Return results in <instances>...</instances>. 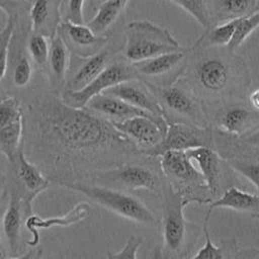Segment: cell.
<instances>
[{"mask_svg":"<svg viewBox=\"0 0 259 259\" xmlns=\"http://www.w3.org/2000/svg\"><path fill=\"white\" fill-rule=\"evenodd\" d=\"M23 112V151L52 184L85 182L97 171L148 157L112 122L65 103L61 91L35 94Z\"/></svg>","mask_w":259,"mask_h":259,"instance_id":"obj_1","label":"cell"},{"mask_svg":"<svg viewBox=\"0 0 259 259\" xmlns=\"http://www.w3.org/2000/svg\"><path fill=\"white\" fill-rule=\"evenodd\" d=\"M162 215L160 225L163 237L162 251L166 259H185L195 248L202 233L199 226L184 217L187 206L181 196L165 181L160 194Z\"/></svg>","mask_w":259,"mask_h":259,"instance_id":"obj_2","label":"cell"},{"mask_svg":"<svg viewBox=\"0 0 259 259\" xmlns=\"http://www.w3.org/2000/svg\"><path fill=\"white\" fill-rule=\"evenodd\" d=\"M85 182L131 193L137 190H147L160 196L165 179L160 168L159 158L147 157L143 160L126 162L97 171Z\"/></svg>","mask_w":259,"mask_h":259,"instance_id":"obj_3","label":"cell"},{"mask_svg":"<svg viewBox=\"0 0 259 259\" xmlns=\"http://www.w3.org/2000/svg\"><path fill=\"white\" fill-rule=\"evenodd\" d=\"M65 188L79 192L101 207L136 224L151 228L160 225L156 213L131 192L89 182L72 183Z\"/></svg>","mask_w":259,"mask_h":259,"instance_id":"obj_4","label":"cell"},{"mask_svg":"<svg viewBox=\"0 0 259 259\" xmlns=\"http://www.w3.org/2000/svg\"><path fill=\"white\" fill-rule=\"evenodd\" d=\"M158 158L165 181L186 205L212 201L202 174L184 151H168Z\"/></svg>","mask_w":259,"mask_h":259,"instance_id":"obj_5","label":"cell"},{"mask_svg":"<svg viewBox=\"0 0 259 259\" xmlns=\"http://www.w3.org/2000/svg\"><path fill=\"white\" fill-rule=\"evenodd\" d=\"M182 50L185 48L168 29L151 21L135 20L126 24L124 56L132 64Z\"/></svg>","mask_w":259,"mask_h":259,"instance_id":"obj_6","label":"cell"},{"mask_svg":"<svg viewBox=\"0 0 259 259\" xmlns=\"http://www.w3.org/2000/svg\"><path fill=\"white\" fill-rule=\"evenodd\" d=\"M145 83L161 105L167 124L182 122L210 126L204 104L191 90L174 84L158 86L149 82Z\"/></svg>","mask_w":259,"mask_h":259,"instance_id":"obj_7","label":"cell"},{"mask_svg":"<svg viewBox=\"0 0 259 259\" xmlns=\"http://www.w3.org/2000/svg\"><path fill=\"white\" fill-rule=\"evenodd\" d=\"M213 145L229 168L247 179L259 192V148L245 145L237 137L214 128Z\"/></svg>","mask_w":259,"mask_h":259,"instance_id":"obj_8","label":"cell"},{"mask_svg":"<svg viewBox=\"0 0 259 259\" xmlns=\"http://www.w3.org/2000/svg\"><path fill=\"white\" fill-rule=\"evenodd\" d=\"M5 175L6 191L32 203L38 194L53 185L42 171L27 158L23 147L8 162Z\"/></svg>","mask_w":259,"mask_h":259,"instance_id":"obj_9","label":"cell"},{"mask_svg":"<svg viewBox=\"0 0 259 259\" xmlns=\"http://www.w3.org/2000/svg\"><path fill=\"white\" fill-rule=\"evenodd\" d=\"M213 128L211 126H198L176 122L168 124L163 140L157 146L143 151L142 154L148 157L158 158L168 151L185 152L196 148L213 149Z\"/></svg>","mask_w":259,"mask_h":259,"instance_id":"obj_10","label":"cell"},{"mask_svg":"<svg viewBox=\"0 0 259 259\" xmlns=\"http://www.w3.org/2000/svg\"><path fill=\"white\" fill-rule=\"evenodd\" d=\"M140 79L133 66L122 62H113L85 88L80 91H61L62 99L65 103L72 107L83 108L86 103L95 95L124 81Z\"/></svg>","mask_w":259,"mask_h":259,"instance_id":"obj_11","label":"cell"},{"mask_svg":"<svg viewBox=\"0 0 259 259\" xmlns=\"http://www.w3.org/2000/svg\"><path fill=\"white\" fill-rule=\"evenodd\" d=\"M30 31L28 14L18 19L14 29L8 56V71L11 83L16 88L26 87L32 79L33 64L26 50V39Z\"/></svg>","mask_w":259,"mask_h":259,"instance_id":"obj_12","label":"cell"},{"mask_svg":"<svg viewBox=\"0 0 259 259\" xmlns=\"http://www.w3.org/2000/svg\"><path fill=\"white\" fill-rule=\"evenodd\" d=\"M194 81L201 96L208 100H218L229 94L231 71L221 58L206 57L197 64Z\"/></svg>","mask_w":259,"mask_h":259,"instance_id":"obj_13","label":"cell"},{"mask_svg":"<svg viewBox=\"0 0 259 259\" xmlns=\"http://www.w3.org/2000/svg\"><path fill=\"white\" fill-rule=\"evenodd\" d=\"M205 112L209 125L228 135L241 137L259 128V111L250 105L234 103Z\"/></svg>","mask_w":259,"mask_h":259,"instance_id":"obj_14","label":"cell"},{"mask_svg":"<svg viewBox=\"0 0 259 259\" xmlns=\"http://www.w3.org/2000/svg\"><path fill=\"white\" fill-rule=\"evenodd\" d=\"M8 204L2 220V233L6 241L7 255L16 256L19 255L21 250L22 232L26 221L34 213L32 202L26 201L15 194L8 193Z\"/></svg>","mask_w":259,"mask_h":259,"instance_id":"obj_15","label":"cell"},{"mask_svg":"<svg viewBox=\"0 0 259 259\" xmlns=\"http://www.w3.org/2000/svg\"><path fill=\"white\" fill-rule=\"evenodd\" d=\"M85 107L112 123L121 122L135 116H145L153 119L159 125L164 136L168 127L166 120L159 119L152 114L133 106L122 99L106 93H100L93 96L86 103Z\"/></svg>","mask_w":259,"mask_h":259,"instance_id":"obj_16","label":"cell"},{"mask_svg":"<svg viewBox=\"0 0 259 259\" xmlns=\"http://www.w3.org/2000/svg\"><path fill=\"white\" fill-rule=\"evenodd\" d=\"M185 153L196 164L197 169L202 174L212 201L219 198L224 190L230 186L225 170L226 162L211 148H196L187 150Z\"/></svg>","mask_w":259,"mask_h":259,"instance_id":"obj_17","label":"cell"},{"mask_svg":"<svg viewBox=\"0 0 259 259\" xmlns=\"http://www.w3.org/2000/svg\"><path fill=\"white\" fill-rule=\"evenodd\" d=\"M71 54L77 57H90L106 46L108 38L98 35L85 23H73L70 21H62L57 31Z\"/></svg>","mask_w":259,"mask_h":259,"instance_id":"obj_18","label":"cell"},{"mask_svg":"<svg viewBox=\"0 0 259 259\" xmlns=\"http://www.w3.org/2000/svg\"><path fill=\"white\" fill-rule=\"evenodd\" d=\"M109 64V53L102 49L98 53L81 58L72 55L71 65L61 91H80L91 83Z\"/></svg>","mask_w":259,"mask_h":259,"instance_id":"obj_19","label":"cell"},{"mask_svg":"<svg viewBox=\"0 0 259 259\" xmlns=\"http://www.w3.org/2000/svg\"><path fill=\"white\" fill-rule=\"evenodd\" d=\"M102 93L118 97L159 119H164L162 107L156 96L150 90L148 85L145 82L140 81V79L121 82Z\"/></svg>","mask_w":259,"mask_h":259,"instance_id":"obj_20","label":"cell"},{"mask_svg":"<svg viewBox=\"0 0 259 259\" xmlns=\"http://www.w3.org/2000/svg\"><path fill=\"white\" fill-rule=\"evenodd\" d=\"M113 125L125 135L141 152L157 146L164 138L159 125L151 118L135 116Z\"/></svg>","mask_w":259,"mask_h":259,"instance_id":"obj_21","label":"cell"},{"mask_svg":"<svg viewBox=\"0 0 259 259\" xmlns=\"http://www.w3.org/2000/svg\"><path fill=\"white\" fill-rule=\"evenodd\" d=\"M61 6L62 0H33L28 11L30 30L52 38L63 21Z\"/></svg>","mask_w":259,"mask_h":259,"instance_id":"obj_22","label":"cell"},{"mask_svg":"<svg viewBox=\"0 0 259 259\" xmlns=\"http://www.w3.org/2000/svg\"><path fill=\"white\" fill-rule=\"evenodd\" d=\"M91 207L87 202H79L73 208H71L65 214L52 217V218H40L32 214L26 221L25 228L31 233V240L28 242V245L35 246L38 243V229H51L54 227H68L71 225L79 224L90 217Z\"/></svg>","mask_w":259,"mask_h":259,"instance_id":"obj_23","label":"cell"},{"mask_svg":"<svg viewBox=\"0 0 259 259\" xmlns=\"http://www.w3.org/2000/svg\"><path fill=\"white\" fill-rule=\"evenodd\" d=\"M72 54L61 35L57 32L50 38V53L46 76L52 89L61 91L71 65Z\"/></svg>","mask_w":259,"mask_h":259,"instance_id":"obj_24","label":"cell"},{"mask_svg":"<svg viewBox=\"0 0 259 259\" xmlns=\"http://www.w3.org/2000/svg\"><path fill=\"white\" fill-rule=\"evenodd\" d=\"M230 208L259 220V195L243 190L235 185L228 186L222 195L208 204L207 212L214 208Z\"/></svg>","mask_w":259,"mask_h":259,"instance_id":"obj_25","label":"cell"},{"mask_svg":"<svg viewBox=\"0 0 259 259\" xmlns=\"http://www.w3.org/2000/svg\"><path fill=\"white\" fill-rule=\"evenodd\" d=\"M186 49L182 51L162 54L137 63H133L138 76L147 78H157L171 72L185 57Z\"/></svg>","mask_w":259,"mask_h":259,"instance_id":"obj_26","label":"cell"},{"mask_svg":"<svg viewBox=\"0 0 259 259\" xmlns=\"http://www.w3.org/2000/svg\"><path fill=\"white\" fill-rule=\"evenodd\" d=\"M209 212H205L202 223V234L204 237V245L194 254L190 259H234L235 253L238 249V242L236 239H225L220 241V245H215L210 238L208 230Z\"/></svg>","mask_w":259,"mask_h":259,"instance_id":"obj_27","label":"cell"},{"mask_svg":"<svg viewBox=\"0 0 259 259\" xmlns=\"http://www.w3.org/2000/svg\"><path fill=\"white\" fill-rule=\"evenodd\" d=\"M128 0H105L103 1L95 15L87 22V25L98 35L105 32L119 17L124 10Z\"/></svg>","mask_w":259,"mask_h":259,"instance_id":"obj_28","label":"cell"},{"mask_svg":"<svg viewBox=\"0 0 259 259\" xmlns=\"http://www.w3.org/2000/svg\"><path fill=\"white\" fill-rule=\"evenodd\" d=\"M23 135L24 119L0 126V153L6 158L7 162L12 161L23 147Z\"/></svg>","mask_w":259,"mask_h":259,"instance_id":"obj_29","label":"cell"},{"mask_svg":"<svg viewBox=\"0 0 259 259\" xmlns=\"http://www.w3.org/2000/svg\"><path fill=\"white\" fill-rule=\"evenodd\" d=\"M26 50L32 64L46 75L50 53V38L30 30L26 39Z\"/></svg>","mask_w":259,"mask_h":259,"instance_id":"obj_30","label":"cell"},{"mask_svg":"<svg viewBox=\"0 0 259 259\" xmlns=\"http://www.w3.org/2000/svg\"><path fill=\"white\" fill-rule=\"evenodd\" d=\"M20 17H6V21L0 30V82L5 78L8 71V56L10 41Z\"/></svg>","mask_w":259,"mask_h":259,"instance_id":"obj_31","label":"cell"},{"mask_svg":"<svg viewBox=\"0 0 259 259\" xmlns=\"http://www.w3.org/2000/svg\"><path fill=\"white\" fill-rule=\"evenodd\" d=\"M258 26H259V10L252 14L242 16L240 18V21H239L236 29H235L232 39L227 45V49L230 52L235 51L247 39V37Z\"/></svg>","mask_w":259,"mask_h":259,"instance_id":"obj_32","label":"cell"},{"mask_svg":"<svg viewBox=\"0 0 259 259\" xmlns=\"http://www.w3.org/2000/svg\"><path fill=\"white\" fill-rule=\"evenodd\" d=\"M242 17V16H241ZM241 17L232 18L224 24L218 25L208 31L207 35L201 39L202 45L206 47L213 46H227L232 39L235 29Z\"/></svg>","mask_w":259,"mask_h":259,"instance_id":"obj_33","label":"cell"},{"mask_svg":"<svg viewBox=\"0 0 259 259\" xmlns=\"http://www.w3.org/2000/svg\"><path fill=\"white\" fill-rule=\"evenodd\" d=\"M23 119V106L16 97L9 95L0 102V126L12 124Z\"/></svg>","mask_w":259,"mask_h":259,"instance_id":"obj_34","label":"cell"},{"mask_svg":"<svg viewBox=\"0 0 259 259\" xmlns=\"http://www.w3.org/2000/svg\"><path fill=\"white\" fill-rule=\"evenodd\" d=\"M187 13H189L204 29L210 26L209 13L204 0H172Z\"/></svg>","mask_w":259,"mask_h":259,"instance_id":"obj_35","label":"cell"},{"mask_svg":"<svg viewBox=\"0 0 259 259\" xmlns=\"http://www.w3.org/2000/svg\"><path fill=\"white\" fill-rule=\"evenodd\" d=\"M85 0H62L61 12L63 21L73 23H84Z\"/></svg>","mask_w":259,"mask_h":259,"instance_id":"obj_36","label":"cell"},{"mask_svg":"<svg viewBox=\"0 0 259 259\" xmlns=\"http://www.w3.org/2000/svg\"><path fill=\"white\" fill-rule=\"evenodd\" d=\"M143 242V238L136 235H131L121 250L115 253L107 251L106 259H138L137 254Z\"/></svg>","mask_w":259,"mask_h":259,"instance_id":"obj_37","label":"cell"},{"mask_svg":"<svg viewBox=\"0 0 259 259\" xmlns=\"http://www.w3.org/2000/svg\"><path fill=\"white\" fill-rule=\"evenodd\" d=\"M251 7V0H219V8L223 14L233 18L246 15Z\"/></svg>","mask_w":259,"mask_h":259,"instance_id":"obj_38","label":"cell"},{"mask_svg":"<svg viewBox=\"0 0 259 259\" xmlns=\"http://www.w3.org/2000/svg\"><path fill=\"white\" fill-rule=\"evenodd\" d=\"M31 3L28 0H0V9L6 17H21L28 14Z\"/></svg>","mask_w":259,"mask_h":259,"instance_id":"obj_39","label":"cell"},{"mask_svg":"<svg viewBox=\"0 0 259 259\" xmlns=\"http://www.w3.org/2000/svg\"><path fill=\"white\" fill-rule=\"evenodd\" d=\"M8 200H9L8 193L6 189H4L0 192V259H5L7 257V251L5 246L3 245V242L1 239V233H2V220L8 204Z\"/></svg>","mask_w":259,"mask_h":259,"instance_id":"obj_40","label":"cell"},{"mask_svg":"<svg viewBox=\"0 0 259 259\" xmlns=\"http://www.w3.org/2000/svg\"><path fill=\"white\" fill-rule=\"evenodd\" d=\"M234 259H259V247H238Z\"/></svg>","mask_w":259,"mask_h":259,"instance_id":"obj_41","label":"cell"},{"mask_svg":"<svg viewBox=\"0 0 259 259\" xmlns=\"http://www.w3.org/2000/svg\"><path fill=\"white\" fill-rule=\"evenodd\" d=\"M44 254V249L41 246H31L25 253L16 255V256H9L5 259H41Z\"/></svg>","mask_w":259,"mask_h":259,"instance_id":"obj_42","label":"cell"},{"mask_svg":"<svg viewBox=\"0 0 259 259\" xmlns=\"http://www.w3.org/2000/svg\"><path fill=\"white\" fill-rule=\"evenodd\" d=\"M237 138L239 139L240 142H242L245 145L259 148V128L255 130L249 134H246L244 136L237 137Z\"/></svg>","mask_w":259,"mask_h":259,"instance_id":"obj_43","label":"cell"},{"mask_svg":"<svg viewBox=\"0 0 259 259\" xmlns=\"http://www.w3.org/2000/svg\"><path fill=\"white\" fill-rule=\"evenodd\" d=\"M249 105L255 110L259 111V88L252 91L248 96Z\"/></svg>","mask_w":259,"mask_h":259,"instance_id":"obj_44","label":"cell"},{"mask_svg":"<svg viewBox=\"0 0 259 259\" xmlns=\"http://www.w3.org/2000/svg\"><path fill=\"white\" fill-rule=\"evenodd\" d=\"M150 259H166L164 257V254H163V251H162V246L156 245L154 247V249L152 250Z\"/></svg>","mask_w":259,"mask_h":259,"instance_id":"obj_45","label":"cell"},{"mask_svg":"<svg viewBox=\"0 0 259 259\" xmlns=\"http://www.w3.org/2000/svg\"><path fill=\"white\" fill-rule=\"evenodd\" d=\"M6 187V175L0 171V192Z\"/></svg>","mask_w":259,"mask_h":259,"instance_id":"obj_46","label":"cell"},{"mask_svg":"<svg viewBox=\"0 0 259 259\" xmlns=\"http://www.w3.org/2000/svg\"><path fill=\"white\" fill-rule=\"evenodd\" d=\"M8 96H9V95H8V94H7L3 89H1V88H0V102H1V101H3V100H4L5 98H7Z\"/></svg>","mask_w":259,"mask_h":259,"instance_id":"obj_47","label":"cell"},{"mask_svg":"<svg viewBox=\"0 0 259 259\" xmlns=\"http://www.w3.org/2000/svg\"><path fill=\"white\" fill-rule=\"evenodd\" d=\"M103 1H105V0H91V2H90V5H96V4H101Z\"/></svg>","mask_w":259,"mask_h":259,"instance_id":"obj_48","label":"cell"},{"mask_svg":"<svg viewBox=\"0 0 259 259\" xmlns=\"http://www.w3.org/2000/svg\"><path fill=\"white\" fill-rule=\"evenodd\" d=\"M28 1H29V2H30V3H31V2H32V1H33V0H28Z\"/></svg>","mask_w":259,"mask_h":259,"instance_id":"obj_49","label":"cell"}]
</instances>
